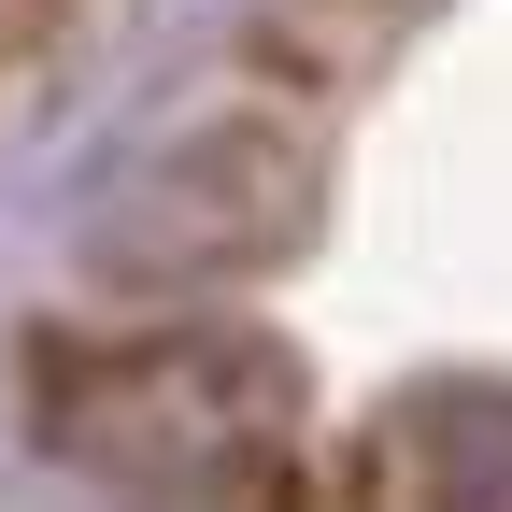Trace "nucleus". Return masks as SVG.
<instances>
[{
    "mask_svg": "<svg viewBox=\"0 0 512 512\" xmlns=\"http://www.w3.org/2000/svg\"><path fill=\"white\" fill-rule=\"evenodd\" d=\"M313 228V157L256 114L214 128H171L157 157H128L86 214V256L128 285H228V271H271V256Z\"/></svg>",
    "mask_w": 512,
    "mask_h": 512,
    "instance_id": "f03ea898",
    "label": "nucleus"
},
{
    "mask_svg": "<svg viewBox=\"0 0 512 512\" xmlns=\"http://www.w3.org/2000/svg\"><path fill=\"white\" fill-rule=\"evenodd\" d=\"M43 441L157 512H242L299 456V356L256 328H143L43 356Z\"/></svg>",
    "mask_w": 512,
    "mask_h": 512,
    "instance_id": "f257e3e1",
    "label": "nucleus"
},
{
    "mask_svg": "<svg viewBox=\"0 0 512 512\" xmlns=\"http://www.w3.org/2000/svg\"><path fill=\"white\" fill-rule=\"evenodd\" d=\"M384 470H399V512H512V384H427L384 427Z\"/></svg>",
    "mask_w": 512,
    "mask_h": 512,
    "instance_id": "7ed1b4c3",
    "label": "nucleus"
}]
</instances>
